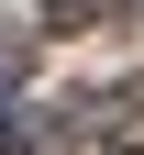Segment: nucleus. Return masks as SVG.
Returning a JSON list of instances; mask_svg holds the SVG:
<instances>
[{"label": "nucleus", "mask_w": 144, "mask_h": 155, "mask_svg": "<svg viewBox=\"0 0 144 155\" xmlns=\"http://www.w3.org/2000/svg\"><path fill=\"white\" fill-rule=\"evenodd\" d=\"M55 22H100V11H122V0H45Z\"/></svg>", "instance_id": "obj_2"}, {"label": "nucleus", "mask_w": 144, "mask_h": 155, "mask_svg": "<svg viewBox=\"0 0 144 155\" xmlns=\"http://www.w3.org/2000/svg\"><path fill=\"white\" fill-rule=\"evenodd\" d=\"M22 67H33V45H22V33H0V111H11V89H22Z\"/></svg>", "instance_id": "obj_1"}]
</instances>
